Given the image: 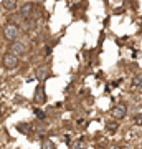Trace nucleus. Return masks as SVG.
I'll use <instances>...</instances> for the list:
<instances>
[{"label":"nucleus","instance_id":"obj_1","mask_svg":"<svg viewBox=\"0 0 142 149\" xmlns=\"http://www.w3.org/2000/svg\"><path fill=\"white\" fill-rule=\"evenodd\" d=\"M2 35H3V38L8 40L10 43L15 42V40H18V35H20V27H18L17 23H13V22H8V23H5L3 28H2Z\"/></svg>","mask_w":142,"mask_h":149},{"label":"nucleus","instance_id":"obj_2","mask_svg":"<svg viewBox=\"0 0 142 149\" xmlns=\"http://www.w3.org/2000/svg\"><path fill=\"white\" fill-rule=\"evenodd\" d=\"M35 76H37V80L40 81V83H43V81H46L48 78H51L53 71H51L50 66H46V65H40V66L35 68Z\"/></svg>","mask_w":142,"mask_h":149},{"label":"nucleus","instance_id":"obj_3","mask_svg":"<svg viewBox=\"0 0 142 149\" xmlns=\"http://www.w3.org/2000/svg\"><path fill=\"white\" fill-rule=\"evenodd\" d=\"M2 63H3V68L5 70H15L18 66V56L12 55L10 52L2 55Z\"/></svg>","mask_w":142,"mask_h":149},{"label":"nucleus","instance_id":"obj_4","mask_svg":"<svg viewBox=\"0 0 142 149\" xmlns=\"http://www.w3.org/2000/svg\"><path fill=\"white\" fill-rule=\"evenodd\" d=\"M33 10H35V5H33L32 2H23L18 7V15H20L21 20H26V18H32Z\"/></svg>","mask_w":142,"mask_h":149},{"label":"nucleus","instance_id":"obj_5","mask_svg":"<svg viewBox=\"0 0 142 149\" xmlns=\"http://www.w3.org/2000/svg\"><path fill=\"white\" fill-rule=\"evenodd\" d=\"M12 55H18V56H21V55H25L26 53V47H25V43L20 42V40H15V42H12L10 43V50H8Z\"/></svg>","mask_w":142,"mask_h":149},{"label":"nucleus","instance_id":"obj_6","mask_svg":"<svg viewBox=\"0 0 142 149\" xmlns=\"http://www.w3.org/2000/svg\"><path fill=\"white\" fill-rule=\"evenodd\" d=\"M126 114H127V106H124V104H117L111 109V116L114 119H124Z\"/></svg>","mask_w":142,"mask_h":149},{"label":"nucleus","instance_id":"obj_7","mask_svg":"<svg viewBox=\"0 0 142 149\" xmlns=\"http://www.w3.org/2000/svg\"><path fill=\"white\" fill-rule=\"evenodd\" d=\"M33 101L38 103V104H42V103L46 101V95H45V86L40 83L37 86V90H35V96H33Z\"/></svg>","mask_w":142,"mask_h":149},{"label":"nucleus","instance_id":"obj_8","mask_svg":"<svg viewBox=\"0 0 142 149\" xmlns=\"http://www.w3.org/2000/svg\"><path fill=\"white\" fill-rule=\"evenodd\" d=\"M20 28H23L25 32L35 30V28H37V22L33 20V18H26V20H23V22H21V27H20Z\"/></svg>","mask_w":142,"mask_h":149},{"label":"nucleus","instance_id":"obj_9","mask_svg":"<svg viewBox=\"0 0 142 149\" xmlns=\"http://www.w3.org/2000/svg\"><path fill=\"white\" fill-rule=\"evenodd\" d=\"M0 5H2V8H3V10H7V12H13V10L17 8V7H18V3H17L15 0H5V2H2Z\"/></svg>","mask_w":142,"mask_h":149},{"label":"nucleus","instance_id":"obj_10","mask_svg":"<svg viewBox=\"0 0 142 149\" xmlns=\"http://www.w3.org/2000/svg\"><path fill=\"white\" fill-rule=\"evenodd\" d=\"M17 129H18L21 134H30L32 124H30V123H18V124H17Z\"/></svg>","mask_w":142,"mask_h":149},{"label":"nucleus","instance_id":"obj_11","mask_svg":"<svg viewBox=\"0 0 142 149\" xmlns=\"http://www.w3.org/2000/svg\"><path fill=\"white\" fill-rule=\"evenodd\" d=\"M131 86L134 90H142V74H136V76L132 78Z\"/></svg>","mask_w":142,"mask_h":149},{"label":"nucleus","instance_id":"obj_12","mask_svg":"<svg viewBox=\"0 0 142 149\" xmlns=\"http://www.w3.org/2000/svg\"><path fill=\"white\" fill-rule=\"evenodd\" d=\"M117 128H119V124H117V121H106V131H109L111 134L112 133H116Z\"/></svg>","mask_w":142,"mask_h":149},{"label":"nucleus","instance_id":"obj_13","mask_svg":"<svg viewBox=\"0 0 142 149\" xmlns=\"http://www.w3.org/2000/svg\"><path fill=\"white\" fill-rule=\"evenodd\" d=\"M71 149H86V141L84 139H76V141H73Z\"/></svg>","mask_w":142,"mask_h":149},{"label":"nucleus","instance_id":"obj_14","mask_svg":"<svg viewBox=\"0 0 142 149\" xmlns=\"http://www.w3.org/2000/svg\"><path fill=\"white\" fill-rule=\"evenodd\" d=\"M42 149H55V143L51 139H43L42 141Z\"/></svg>","mask_w":142,"mask_h":149},{"label":"nucleus","instance_id":"obj_15","mask_svg":"<svg viewBox=\"0 0 142 149\" xmlns=\"http://www.w3.org/2000/svg\"><path fill=\"white\" fill-rule=\"evenodd\" d=\"M37 133L40 134V136H43V134L46 133V126H45V123H40V124H37Z\"/></svg>","mask_w":142,"mask_h":149},{"label":"nucleus","instance_id":"obj_16","mask_svg":"<svg viewBox=\"0 0 142 149\" xmlns=\"http://www.w3.org/2000/svg\"><path fill=\"white\" fill-rule=\"evenodd\" d=\"M35 114H37L38 118H40V121L45 123V118H46V114H45V113H43L42 109H35Z\"/></svg>","mask_w":142,"mask_h":149},{"label":"nucleus","instance_id":"obj_17","mask_svg":"<svg viewBox=\"0 0 142 149\" xmlns=\"http://www.w3.org/2000/svg\"><path fill=\"white\" fill-rule=\"evenodd\" d=\"M132 121H134V124H142V114H136L132 118Z\"/></svg>","mask_w":142,"mask_h":149},{"label":"nucleus","instance_id":"obj_18","mask_svg":"<svg viewBox=\"0 0 142 149\" xmlns=\"http://www.w3.org/2000/svg\"><path fill=\"white\" fill-rule=\"evenodd\" d=\"M107 149H122V148L117 146V144H111V146H107Z\"/></svg>","mask_w":142,"mask_h":149},{"label":"nucleus","instance_id":"obj_19","mask_svg":"<svg viewBox=\"0 0 142 149\" xmlns=\"http://www.w3.org/2000/svg\"><path fill=\"white\" fill-rule=\"evenodd\" d=\"M141 149H142V146H141Z\"/></svg>","mask_w":142,"mask_h":149}]
</instances>
